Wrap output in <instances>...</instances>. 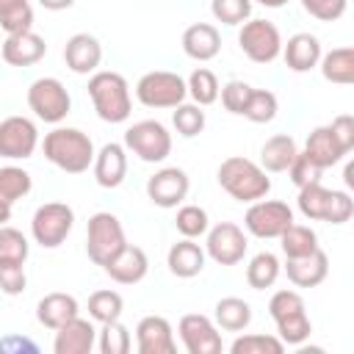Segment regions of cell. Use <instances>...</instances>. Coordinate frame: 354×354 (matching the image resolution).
I'll list each match as a JSON object with an SVG mask.
<instances>
[{
  "instance_id": "cell-54",
  "label": "cell",
  "mask_w": 354,
  "mask_h": 354,
  "mask_svg": "<svg viewBox=\"0 0 354 354\" xmlns=\"http://www.w3.org/2000/svg\"><path fill=\"white\" fill-rule=\"evenodd\" d=\"M28 0H0V14L3 11H11V8H17V6H25Z\"/></svg>"
},
{
  "instance_id": "cell-14",
  "label": "cell",
  "mask_w": 354,
  "mask_h": 354,
  "mask_svg": "<svg viewBox=\"0 0 354 354\" xmlns=\"http://www.w3.org/2000/svg\"><path fill=\"white\" fill-rule=\"evenodd\" d=\"M177 332L188 354H221V335L213 318L202 313H188L180 318Z\"/></svg>"
},
{
  "instance_id": "cell-17",
  "label": "cell",
  "mask_w": 354,
  "mask_h": 354,
  "mask_svg": "<svg viewBox=\"0 0 354 354\" xmlns=\"http://www.w3.org/2000/svg\"><path fill=\"white\" fill-rule=\"evenodd\" d=\"M102 271H105L113 282H119V285H138V282L147 277V271H149V257H147V252H144L141 246L124 243V246L102 266Z\"/></svg>"
},
{
  "instance_id": "cell-33",
  "label": "cell",
  "mask_w": 354,
  "mask_h": 354,
  "mask_svg": "<svg viewBox=\"0 0 354 354\" xmlns=\"http://www.w3.org/2000/svg\"><path fill=\"white\" fill-rule=\"evenodd\" d=\"M185 88H188V97L196 102V105H202V108H207V105H213L216 100H218V77L207 69V66H196L191 75H188V80H185Z\"/></svg>"
},
{
  "instance_id": "cell-22",
  "label": "cell",
  "mask_w": 354,
  "mask_h": 354,
  "mask_svg": "<svg viewBox=\"0 0 354 354\" xmlns=\"http://www.w3.org/2000/svg\"><path fill=\"white\" fill-rule=\"evenodd\" d=\"M285 274L296 288H315L329 274V257L321 246L304 257H285Z\"/></svg>"
},
{
  "instance_id": "cell-48",
  "label": "cell",
  "mask_w": 354,
  "mask_h": 354,
  "mask_svg": "<svg viewBox=\"0 0 354 354\" xmlns=\"http://www.w3.org/2000/svg\"><path fill=\"white\" fill-rule=\"evenodd\" d=\"M329 127H332L335 138L340 141V147H343L346 152H351V149H354V116H351V113H337Z\"/></svg>"
},
{
  "instance_id": "cell-6",
  "label": "cell",
  "mask_w": 354,
  "mask_h": 354,
  "mask_svg": "<svg viewBox=\"0 0 354 354\" xmlns=\"http://www.w3.org/2000/svg\"><path fill=\"white\" fill-rule=\"evenodd\" d=\"M185 80L169 69H152L136 83V100L144 108H177L180 102H185Z\"/></svg>"
},
{
  "instance_id": "cell-41",
  "label": "cell",
  "mask_w": 354,
  "mask_h": 354,
  "mask_svg": "<svg viewBox=\"0 0 354 354\" xmlns=\"http://www.w3.org/2000/svg\"><path fill=\"white\" fill-rule=\"evenodd\" d=\"M28 254H30L28 238L19 230L3 224L0 227V263H25Z\"/></svg>"
},
{
  "instance_id": "cell-19",
  "label": "cell",
  "mask_w": 354,
  "mask_h": 354,
  "mask_svg": "<svg viewBox=\"0 0 354 354\" xmlns=\"http://www.w3.org/2000/svg\"><path fill=\"white\" fill-rule=\"evenodd\" d=\"M94 346H97V329L91 318L75 315L55 329V340H53L55 354H88Z\"/></svg>"
},
{
  "instance_id": "cell-12",
  "label": "cell",
  "mask_w": 354,
  "mask_h": 354,
  "mask_svg": "<svg viewBox=\"0 0 354 354\" xmlns=\"http://www.w3.org/2000/svg\"><path fill=\"white\" fill-rule=\"evenodd\" d=\"M39 147V127L28 116H6L0 119V158L6 160H28Z\"/></svg>"
},
{
  "instance_id": "cell-38",
  "label": "cell",
  "mask_w": 354,
  "mask_h": 354,
  "mask_svg": "<svg viewBox=\"0 0 354 354\" xmlns=\"http://www.w3.org/2000/svg\"><path fill=\"white\" fill-rule=\"evenodd\" d=\"M97 348H100L102 354H127V351L133 348L130 329H127L119 318L102 324V329L97 332Z\"/></svg>"
},
{
  "instance_id": "cell-51",
  "label": "cell",
  "mask_w": 354,
  "mask_h": 354,
  "mask_svg": "<svg viewBox=\"0 0 354 354\" xmlns=\"http://www.w3.org/2000/svg\"><path fill=\"white\" fill-rule=\"evenodd\" d=\"M8 221H11V202L0 199V227L8 224Z\"/></svg>"
},
{
  "instance_id": "cell-52",
  "label": "cell",
  "mask_w": 354,
  "mask_h": 354,
  "mask_svg": "<svg viewBox=\"0 0 354 354\" xmlns=\"http://www.w3.org/2000/svg\"><path fill=\"white\" fill-rule=\"evenodd\" d=\"M343 180H346V188H354V163H346Z\"/></svg>"
},
{
  "instance_id": "cell-49",
  "label": "cell",
  "mask_w": 354,
  "mask_h": 354,
  "mask_svg": "<svg viewBox=\"0 0 354 354\" xmlns=\"http://www.w3.org/2000/svg\"><path fill=\"white\" fill-rule=\"evenodd\" d=\"M39 6L47 11H66L75 6V0H39Z\"/></svg>"
},
{
  "instance_id": "cell-7",
  "label": "cell",
  "mask_w": 354,
  "mask_h": 354,
  "mask_svg": "<svg viewBox=\"0 0 354 354\" xmlns=\"http://www.w3.org/2000/svg\"><path fill=\"white\" fill-rule=\"evenodd\" d=\"M28 108L47 124H61L72 111V97L58 77H36L28 86Z\"/></svg>"
},
{
  "instance_id": "cell-23",
  "label": "cell",
  "mask_w": 354,
  "mask_h": 354,
  "mask_svg": "<svg viewBox=\"0 0 354 354\" xmlns=\"http://www.w3.org/2000/svg\"><path fill=\"white\" fill-rule=\"evenodd\" d=\"M183 53L194 61H213L221 53V33L210 22H194L183 30Z\"/></svg>"
},
{
  "instance_id": "cell-37",
  "label": "cell",
  "mask_w": 354,
  "mask_h": 354,
  "mask_svg": "<svg viewBox=\"0 0 354 354\" xmlns=\"http://www.w3.org/2000/svg\"><path fill=\"white\" fill-rule=\"evenodd\" d=\"M171 124H174L177 136L194 138V136H199V133L205 130L207 116H205L202 105H196V102H180V105L174 108V113H171Z\"/></svg>"
},
{
  "instance_id": "cell-8",
  "label": "cell",
  "mask_w": 354,
  "mask_h": 354,
  "mask_svg": "<svg viewBox=\"0 0 354 354\" xmlns=\"http://www.w3.org/2000/svg\"><path fill=\"white\" fill-rule=\"evenodd\" d=\"M75 227V210L66 202H44L30 218V235L41 249H58Z\"/></svg>"
},
{
  "instance_id": "cell-3",
  "label": "cell",
  "mask_w": 354,
  "mask_h": 354,
  "mask_svg": "<svg viewBox=\"0 0 354 354\" xmlns=\"http://www.w3.org/2000/svg\"><path fill=\"white\" fill-rule=\"evenodd\" d=\"M88 97L97 116L108 124H122L133 113V97L124 75L111 69H97L88 77Z\"/></svg>"
},
{
  "instance_id": "cell-32",
  "label": "cell",
  "mask_w": 354,
  "mask_h": 354,
  "mask_svg": "<svg viewBox=\"0 0 354 354\" xmlns=\"http://www.w3.org/2000/svg\"><path fill=\"white\" fill-rule=\"evenodd\" d=\"M279 249H282L285 257H304V254H310V252L318 249V235H315L313 227L293 221V224L279 235Z\"/></svg>"
},
{
  "instance_id": "cell-5",
  "label": "cell",
  "mask_w": 354,
  "mask_h": 354,
  "mask_svg": "<svg viewBox=\"0 0 354 354\" xmlns=\"http://www.w3.org/2000/svg\"><path fill=\"white\" fill-rule=\"evenodd\" d=\"M127 243L124 238V227L119 221V216L100 210L88 218L86 224V254L94 266H105L122 246Z\"/></svg>"
},
{
  "instance_id": "cell-53",
  "label": "cell",
  "mask_w": 354,
  "mask_h": 354,
  "mask_svg": "<svg viewBox=\"0 0 354 354\" xmlns=\"http://www.w3.org/2000/svg\"><path fill=\"white\" fill-rule=\"evenodd\" d=\"M252 3H260V6H266V8H282V6H288L290 0H252Z\"/></svg>"
},
{
  "instance_id": "cell-4",
  "label": "cell",
  "mask_w": 354,
  "mask_h": 354,
  "mask_svg": "<svg viewBox=\"0 0 354 354\" xmlns=\"http://www.w3.org/2000/svg\"><path fill=\"white\" fill-rule=\"evenodd\" d=\"M124 149L144 163H163L171 155V133L158 119H141L124 130Z\"/></svg>"
},
{
  "instance_id": "cell-39",
  "label": "cell",
  "mask_w": 354,
  "mask_h": 354,
  "mask_svg": "<svg viewBox=\"0 0 354 354\" xmlns=\"http://www.w3.org/2000/svg\"><path fill=\"white\" fill-rule=\"evenodd\" d=\"M232 354H282L285 343L277 335H260V332H249V335H238L230 346Z\"/></svg>"
},
{
  "instance_id": "cell-21",
  "label": "cell",
  "mask_w": 354,
  "mask_h": 354,
  "mask_svg": "<svg viewBox=\"0 0 354 354\" xmlns=\"http://www.w3.org/2000/svg\"><path fill=\"white\" fill-rule=\"evenodd\" d=\"M321 41H318V36L315 33H307V30H301V33H293L288 41H282V58H285V66L290 69V72H310V69H315L318 66V61H321Z\"/></svg>"
},
{
  "instance_id": "cell-18",
  "label": "cell",
  "mask_w": 354,
  "mask_h": 354,
  "mask_svg": "<svg viewBox=\"0 0 354 354\" xmlns=\"http://www.w3.org/2000/svg\"><path fill=\"white\" fill-rule=\"evenodd\" d=\"M94 180L100 188H119L127 177V149L124 144L108 141L100 147V152H94V163H91Z\"/></svg>"
},
{
  "instance_id": "cell-36",
  "label": "cell",
  "mask_w": 354,
  "mask_h": 354,
  "mask_svg": "<svg viewBox=\"0 0 354 354\" xmlns=\"http://www.w3.org/2000/svg\"><path fill=\"white\" fill-rule=\"evenodd\" d=\"M277 113H279V100H277V94L268 91V88H252V97H249V102H246L243 116H246L249 122H254V124H268V122L277 119Z\"/></svg>"
},
{
  "instance_id": "cell-9",
  "label": "cell",
  "mask_w": 354,
  "mask_h": 354,
  "mask_svg": "<svg viewBox=\"0 0 354 354\" xmlns=\"http://www.w3.org/2000/svg\"><path fill=\"white\" fill-rule=\"evenodd\" d=\"M293 207L288 202H279V199H257V202H249L246 213H243V227L249 235L254 238H279L290 224H293Z\"/></svg>"
},
{
  "instance_id": "cell-27",
  "label": "cell",
  "mask_w": 354,
  "mask_h": 354,
  "mask_svg": "<svg viewBox=\"0 0 354 354\" xmlns=\"http://www.w3.org/2000/svg\"><path fill=\"white\" fill-rule=\"evenodd\" d=\"M299 147H296V138L288 136V133H277L271 136L263 147H260V166L271 174H279V171H288V166L293 163Z\"/></svg>"
},
{
  "instance_id": "cell-34",
  "label": "cell",
  "mask_w": 354,
  "mask_h": 354,
  "mask_svg": "<svg viewBox=\"0 0 354 354\" xmlns=\"http://www.w3.org/2000/svg\"><path fill=\"white\" fill-rule=\"evenodd\" d=\"M122 310H124V299H122V293H116L111 288L94 290L88 296V318L97 324H108V321L122 318Z\"/></svg>"
},
{
  "instance_id": "cell-15",
  "label": "cell",
  "mask_w": 354,
  "mask_h": 354,
  "mask_svg": "<svg viewBox=\"0 0 354 354\" xmlns=\"http://www.w3.org/2000/svg\"><path fill=\"white\" fill-rule=\"evenodd\" d=\"M136 348L138 354H174L177 340L169 318L163 315H144L136 324Z\"/></svg>"
},
{
  "instance_id": "cell-13",
  "label": "cell",
  "mask_w": 354,
  "mask_h": 354,
  "mask_svg": "<svg viewBox=\"0 0 354 354\" xmlns=\"http://www.w3.org/2000/svg\"><path fill=\"white\" fill-rule=\"evenodd\" d=\"M188 188H191L188 171L180 169V166H163V169H158L147 180V196H149V202L158 205V207H163V210L183 205V199L188 196Z\"/></svg>"
},
{
  "instance_id": "cell-25",
  "label": "cell",
  "mask_w": 354,
  "mask_h": 354,
  "mask_svg": "<svg viewBox=\"0 0 354 354\" xmlns=\"http://www.w3.org/2000/svg\"><path fill=\"white\" fill-rule=\"evenodd\" d=\"M75 315H80V304H77V299L72 296V293H61V290H55V293H47V296H41L39 299V304H36V318H39V324L41 326H47V329H58V326H64L69 318H75Z\"/></svg>"
},
{
  "instance_id": "cell-50",
  "label": "cell",
  "mask_w": 354,
  "mask_h": 354,
  "mask_svg": "<svg viewBox=\"0 0 354 354\" xmlns=\"http://www.w3.org/2000/svg\"><path fill=\"white\" fill-rule=\"evenodd\" d=\"M36 348L33 343H28V340H19V337H11V340H6V343H0V351H6V348Z\"/></svg>"
},
{
  "instance_id": "cell-11",
  "label": "cell",
  "mask_w": 354,
  "mask_h": 354,
  "mask_svg": "<svg viewBox=\"0 0 354 354\" xmlns=\"http://www.w3.org/2000/svg\"><path fill=\"white\" fill-rule=\"evenodd\" d=\"M249 249V238L243 227L235 221H218L205 232V254L218 266H238Z\"/></svg>"
},
{
  "instance_id": "cell-29",
  "label": "cell",
  "mask_w": 354,
  "mask_h": 354,
  "mask_svg": "<svg viewBox=\"0 0 354 354\" xmlns=\"http://www.w3.org/2000/svg\"><path fill=\"white\" fill-rule=\"evenodd\" d=\"M318 69L324 80L337 83V86H351L354 83V47H335L329 53H321Z\"/></svg>"
},
{
  "instance_id": "cell-46",
  "label": "cell",
  "mask_w": 354,
  "mask_h": 354,
  "mask_svg": "<svg viewBox=\"0 0 354 354\" xmlns=\"http://www.w3.org/2000/svg\"><path fill=\"white\" fill-rule=\"evenodd\" d=\"M346 6H348V0H301V8H304L310 17L321 19V22H335V19H340V17L346 14Z\"/></svg>"
},
{
  "instance_id": "cell-1",
  "label": "cell",
  "mask_w": 354,
  "mask_h": 354,
  "mask_svg": "<svg viewBox=\"0 0 354 354\" xmlns=\"http://www.w3.org/2000/svg\"><path fill=\"white\" fill-rule=\"evenodd\" d=\"M41 152L44 158L66 171V174H83L88 171V166L94 163V141L88 138V133L77 130V127H53L44 141H41Z\"/></svg>"
},
{
  "instance_id": "cell-24",
  "label": "cell",
  "mask_w": 354,
  "mask_h": 354,
  "mask_svg": "<svg viewBox=\"0 0 354 354\" xmlns=\"http://www.w3.org/2000/svg\"><path fill=\"white\" fill-rule=\"evenodd\" d=\"M205 249L194 241V238H183L177 243H171L169 254H166V266L174 277L180 279H191V277H199L205 271Z\"/></svg>"
},
{
  "instance_id": "cell-10",
  "label": "cell",
  "mask_w": 354,
  "mask_h": 354,
  "mask_svg": "<svg viewBox=\"0 0 354 354\" xmlns=\"http://www.w3.org/2000/svg\"><path fill=\"white\" fill-rule=\"evenodd\" d=\"M238 44L243 55L254 64H271L282 53V33L271 19H246L238 30Z\"/></svg>"
},
{
  "instance_id": "cell-35",
  "label": "cell",
  "mask_w": 354,
  "mask_h": 354,
  "mask_svg": "<svg viewBox=\"0 0 354 354\" xmlns=\"http://www.w3.org/2000/svg\"><path fill=\"white\" fill-rule=\"evenodd\" d=\"M30 188H33V177L22 166H0V199L14 205L17 199L28 196Z\"/></svg>"
},
{
  "instance_id": "cell-16",
  "label": "cell",
  "mask_w": 354,
  "mask_h": 354,
  "mask_svg": "<svg viewBox=\"0 0 354 354\" xmlns=\"http://www.w3.org/2000/svg\"><path fill=\"white\" fill-rule=\"evenodd\" d=\"M0 55L8 66H33L47 55V41L33 30L8 33L0 41Z\"/></svg>"
},
{
  "instance_id": "cell-20",
  "label": "cell",
  "mask_w": 354,
  "mask_h": 354,
  "mask_svg": "<svg viewBox=\"0 0 354 354\" xmlns=\"http://www.w3.org/2000/svg\"><path fill=\"white\" fill-rule=\"evenodd\" d=\"M102 61V44L91 33H75L64 44V64L75 75H91L100 69Z\"/></svg>"
},
{
  "instance_id": "cell-28",
  "label": "cell",
  "mask_w": 354,
  "mask_h": 354,
  "mask_svg": "<svg viewBox=\"0 0 354 354\" xmlns=\"http://www.w3.org/2000/svg\"><path fill=\"white\" fill-rule=\"evenodd\" d=\"M213 321L224 332H243L252 324V304L241 296H224L213 307Z\"/></svg>"
},
{
  "instance_id": "cell-30",
  "label": "cell",
  "mask_w": 354,
  "mask_h": 354,
  "mask_svg": "<svg viewBox=\"0 0 354 354\" xmlns=\"http://www.w3.org/2000/svg\"><path fill=\"white\" fill-rule=\"evenodd\" d=\"M282 274V263L274 252H257L249 266H246V282L252 290H266L271 288Z\"/></svg>"
},
{
  "instance_id": "cell-44",
  "label": "cell",
  "mask_w": 354,
  "mask_h": 354,
  "mask_svg": "<svg viewBox=\"0 0 354 354\" xmlns=\"http://www.w3.org/2000/svg\"><path fill=\"white\" fill-rule=\"evenodd\" d=\"M321 174H324V169H321L307 152H296L293 163L288 166V177H290V183H293L296 188H304V185H310V183H321Z\"/></svg>"
},
{
  "instance_id": "cell-26",
  "label": "cell",
  "mask_w": 354,
  "mask_h": 354,
  "mask_svg": "<svg viewBox=\"0 0 354 354\" xmlns=\"http://www.w3.org/2000/svg\"><path fill=\"white\" fill-rule=\"evenodd\" d=\"M304 152L321 166V169H329L335 163H340L348 152L340 147V141L335 138L332 127L329 124H321V127H313L307 133V141H304Z\"/></svg>"
},
{
  "instance_id": "cell-31",
  "label": "cell",
  "mask_w": 354,
  "mask_h": 354,
  "mask_svg": "<svg viewBox=\"0 0 354 354\" xmlns=\"http://www.w3.org/2000/svg\"><path fill=\"white\" fill-rule=\"evenodd\" d=\"M329 202H332V188H324L321 183H310L304 188H299V210L304 218L310 221H326L329 216Z\"/></svg>"
},
{
  "instance_id": "cell-40",
  "label": "cell",
  "mask_w": 354,
  "mask_h": 354,
  "mask_svg": "<svg viewBox=\"0 0 354 354\" xmlns=\"http://www.w3.org/2000/svg\"><path fill=\"white\" fill-rule=\"evenodd\" d=\"M174 227L183 238H202L210 227V218H207V210L199 207V205H183L177 210V218H174Z\"/></svg>"
},
{
  "instance_id": "cell-43",
  "label": "cell",
  "mask_w": 354,
  "mask_h": 354,
  "mask_svg": "<svg viewBox=\"0 0 354 354\" xmlns=\"http://www.w3.org/2000/svg\"><path fill=\"white\" fill-rule=\"evenodd\" d=\"M252 88H254V86H249L246 80H227V83L218 88L221 105H224L230 113H235V116H243V111H246V102H249V97H252Z\"/></svg>"
},
{
  "instance_id": "cell-42",
  "label": "cell",
  "mask_w": 354,
  "mask_h": 354,
  "mask_svg": "<svg viewBox=\"0 0 354 354\" xmlns=\"http://www.w3.org/2000/svg\"><path fill=\"white\" fill-rule=\"evenodd\" d=\"M210 14L221 25H243L252 17V0H210Z\"/></svg>"
},
{
  "instance_id": "cell-45",
  "label": "cell",
  "mask_w": 354,
  "mask_h": 354,
  "mask_svg": "<svg viewBox=\"0 0 354 354\" xmlns=\"http://www.w3.org/2000/svg\"><path fill=\"white\" fill-rule=\"evenodd\" d=\"M28 288L25 263H0V290L6 296H19Z\"/></svg>"
},
{
  "instance_id": "cell-2",
  "label": "cell",
  "mask_w": 354,
  "mask_h": 354,
  "mask_svg": "<svg viewBox=\"0 0 354 354\" xmlns=\"http://www.w3.org/2000/svg\"><path fill=\"white\" fill-rule=\"evenodd\" d=\"M216 180L218 185L238 202H257L263 196H268L271 191V177L268 171L243 158V155H230L218 163V171H216Z\"/></svg>"
},
{
  "instance_id": "cell-47",
  "label": "cell",
  "mask_w": 354,
  "mask_h": 354,
  "mask_svg": "<svg viewBox=\"0 0 354 354\" xmlns=\"http://www.w3.org/2000/svg\"><path fill=\"white\" fill-rule=\"evenodd\" d=\"M354 216V199L348 191L332 188V202H329V216L326 224H346Z\"/></svg>"
}]
</instances>
